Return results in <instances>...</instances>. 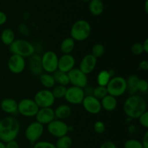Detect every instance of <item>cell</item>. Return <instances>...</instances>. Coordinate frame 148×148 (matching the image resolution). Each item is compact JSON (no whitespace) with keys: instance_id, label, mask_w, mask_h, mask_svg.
Listing matches in <instances>:
<instances>
[{"instance_id":"6da1fadb","label":"cell","mask_w":148,"mask_h":148,"mask_svg":"<svg viewBox=\"0 0 148 148\" xmlns=\"http://www.w3.org/2000/svg\"><path fill=\"white\" fill-rule=\"evenodd\" d=\"M124 114L129 118L138 119L143 114L147 111V102L140 95H132L125 100L123 105Z\"/></svg>"},{"instance_id":"7a4b0ae2","label":"cell","mask_w":148,"mask_h":148,"mask_svg":"<svg viewBox=\"0 0 148 148\" xmlns=\"http://www.w3.org/2000/svg\"><path fill=\"white\" fill-rule=\"evenodd\" d=\"M20 130V121L15 117L9 116L0 120V141L4 143L14 140Z\"/></svg>"},{"instance_id":"3957f363","label":"cell","mask_w":148,"mask_h":148,"mask_svg":"<svg viewBox=\"0 0 148 148\" xmlns=\"http://www.w3.org/2000/svg\"><path fill=\"white\" fill-rule=\"evenodd\" d=\"M91 30L89 22L85 20H79L72 25L70 30V37L75 41H84L90 37Z\"/></svg>"},{"instance_id":"277c9868","label":"cell","mask_w":148,"mask_h":148,"mask_svg":"<svg viewBox=\"0 0 148 148\" xmlns=\"http://www.w3.org/2000/svg\"><path fill=\"white\" fill-rule=\"evenodd\" d=\"M10 51L12 54L25 58L30 57L36 52L35 46L25 39H15L10 46Z\"/></svg>"},{"instance_id":"5b68a950","label":"cell","mask_w":148,"mask_h":148,"mask_svg":"<svg viewBox=\"0 0 148 148\" xmlns=\"http://www.w3.org/2000/svg\"><path fill=\"white\" fill-rule=\"evenodd\" d=\"M107 92L115 98L122 96L127 92V82L126 79L121 76H115L111 78L106 85Z\"/></svg>"},{"instance_id":"8992f818","label":"cell","mask_w":148,"mask_h":148,"mask_svg":"<svg viewBox=\"0 0 148 148\" xmlns=\"http://www.w3.org/2000/svg\"><path fill=\"white\" fill-rule=\"evenodd\" d=\"M38 110L37 104L30 98H23L17 104V113L27 118L36 116Z\"/></svg>"},{"instance_id":"52a82bcc","label":"cell","mask_w":148,"mask_h":148,"mask_svg":"<svg viewBox=\"0 0 148 148\" xmlns=\"http://www.w3.org/2000/svg\"><path fill=\"white\" fill-rule=\"evenodd\" d=\"M59 56L53 51H47L41 56V64L43 72L53 74L58 70Z\"/></svg>"},{"instance_id":"ba28073f","label":"cell","mask_w":148,"mask_h":148,"mask_svg":"<svg viewBox=\"0 0 148 148\" xmlns=\"http://www.w3.org/2000/svg\"><path fill=\"white\" fill-rule=\"evenodd\" d=\"M44 132V126L37 121L30 123L25 131L26 140L31 144H35L39 141Z\"/></svg>"},{"instance_id":"9c48e42d","label":"cell","mask_w":148,"mask_h":148,"mask_svg":"<svg viewBox=\"0 0 148 148\" xmlns=\"http://www.w3.org/2000/svg\"><path fill=\"white\" fill-rule=\"evenodd\" d=\"M33 101L37 104L39 108H51L56 99L53 97L51 90L49 89H43L36 92Z\"/></svg>"},{"instance_id":"30bf717a","label":"cell","mask_w":148,"mask_h":148,"mask_svg":"<svg viewBox=\"0 0 148 148\" xmlns=\"http://www.w3.org/2000/svg\"><path fill=\"white\" fill-rule=\"evenodd\" d=\"M47 131L53 137L59 138L68 134L69 126L62 120L55 119L47 125Z\"/></svg>"},{"instance_id":"8fae6325","label":"cell","mask_w":148,"mask_h":148,"mask_svg":"<svg viewBox=\"0 0 148 148\" xmlns=\"http://www.w3.org/2000/svg\"><path fill=\"white\" fill-rule=\"evenodd\" d=\"M69 79V84L72 86L80 88H85L88 84V75L82 72L79 68H74L67 73Z\"/></svg>"},{"instance_id":"7c38bea8","label":"cell","mask_w":148,"mask_h":148,"mask_svg":"<svg viewBox=\"0 0 148 148\" xmlns=\"http://www.w3.org/2000/svg\"><path fill=\"white\" fill-rule=\"evenodd\" d=\"M85 97V92L82 88L71 86L66 89L64 99L69 104L79 105V104H82Z\"/></svg>"},{"instance_id":"4fadbf2b","label":"cell","mask_w":148,"mask_h":148,"mask_svg":"<svg viewBox=\"0 0 148 148\" xmlns=\"http://www.w3.org/2000/svg\"><path fill=\"white\" fill-rule=\"evenodd\" d=\"M7 67L12 74L19 75L25 69V59L18 55L12 54L7 62Z\"/></svg>"},{"instance_id":"5bb4252c","label":"cell","mask_w":148,"mask_h":148,"mask_svg":"<svg viewBox=\"0 0 148 148\" xmlns=\"http://www.w3.org/2000/svg\"><path fill=\"white\" fill-rule=\"evenodd\" d=\"M84 109L89 114L96 115L102 110L101 101L97 99L93 95H86L82 103Z\"/></svg>"},{"instance_id":"9a60e30c","label":"cell","mask_w":148,"mask_h":148,"mask_svg":"<svg viewBox=\"0 0 148 148\" xmlns=\"http://www.w3.org/2000/svg\"><path fill=\"white\" fill-rule=\"evenodd\" d=\"M36 121L42 125H48L49 123L55 119L54 110L52 108H39L38 111L36 115Z\"/></svg>"},{"instance_id":"2e32d148","label":"cell","mask_w":148,"mask_h":148,"mask_svg":"<svg viewBox=\"0 0 148 148\" xmlns=\"http://www.w3.org/2000/svg\"><path fill=\"white\" fill-rule=\"evenodd\" d=\"M76 60L72 54H63L59 57L58 70L64 73H68L75 68Z\"/></svg>"},{"instance_id":"e0dca14e","label":"cell","mask_w":148,"mask_h":148,"mask_svg":"<svg viewBox=\"0 0 148 148\" xmlns=\"http://www.w3.org/2000/svg\"><path fill=\"white\" fill-rule=\"evenodd\" d=\"M97 65V59L94 57L91 53L87 54L84 56L79 63V69L85 75L92 73L95 69Z\"/></svg>"},{"instance_id":"ac0fdd59","label":"cell","mask_w":148,"mask_h":148,"mask_svg":"<svg viewBox=\"0 0 148 148\" xmlns=\"http://www.w3.org/2000/svg\"><path fill=\"white\" fill-rule=\"evenodd\" d=\"M28 68L32 75L35 77H39L43 72L41 64V56L38 54L32 55L29 57Z\"/></svg>"},{"instance_id":"d6986e66","label":"cell","mask_w":148,"mask_h":148,"mask_svg":"<svg viewBox=\"0 0 148 148\" xmlns=\"http://www.w3.org/2000/svg\"><path fill=\"white\" fill-rule=\"evenodd\" d=\"M17 104L18 102L13 98H7L1 101L0 107L2 111L6 114L14 115L17 114Z\"/></svg>"},{"instance_id":"ffe728a7","label":"cell","mask_w":148,"mask_h":148,"mask_svg":"<svg viewBox=\"0 0 148 148\" xmlns=\"http://www.w3.org/2000/svg\"><path fill=\"white\" fill-rule=\"evenodd\" d=\"M101 107L103 110L108 112H111L116 110L118 104L116 98L111 95H107L101 100Z\"/></svg>"},{"instance_id":"44dd1931","label":"cell","mask_w":148,"mask_h":148,"mask_svg":"<svg viewBox=\"0 0 148 148\" xmlns=\"http://www.w3.org/2000/svg\"><path fill=\"white\" fill-rule=\"evenodd\" d=\"M53 110H54L55 118L62 121L69 118L72 114V108L67 104H61Z\"/></svg>"},{"instance_id":"7402d4cb","label":"cell","mask_w":148,"mask_h":148,"mask_svg":"<svg viewBox=\"0 0 148 148\" xmlns=\"http://www.w3.org/2000/svg\"><path fill=\"white\" fill-rule=\"evenodd\" d=\"M90 12L93 16H100L104 10V4L103 0H91L88 4Z\"/></svg>"},{"instance_id":"603a6c76","label":"cell","mask_w":148,"mask_h":148,"mask_svg":"<svg viewBox=\"0 0 148 148\" xmlns=\"http://www.w3.org/2000/svg\"><path fill=\"white\" fill-rule=\"evenodd\" d=\"M39 79H40L41 85L45 88V89L50 90L53 88L56 85V82H55V79L52 74L43 72L39 76Z\"/></svg>"},{"instance_id":"cb8c5ba5","label":"cell","mask_w":148,"mask_h":148,"mask_svg":"<svg viewBox=\"0 0 148 148\" xmlns=\"http://www.w3.org/2000/svg\"><path fill=\"white\" fill-rule=\"evenodd\" d=\"M75 47V41L71 37L66 38L62 41L60 51L63 54H71Z\"/></svg>"},{"instance_id":"d4e9b609","label":"cell","mask_w":148,"mask_h":148,"mask_svg":"<svg viewBox=\"0 0 148 148\" xmlns=\"http://www.w3.org/2000/svg\"><path fill=\"white\" fill-rule=\"evenodd\" d=\"M140 78L135 75H131L126 79L127 82V92L132 95H135L137 92V84Z\"/></svg>"},{"instance_id":"484cf974","label":"cell","mask_w":148,"mask_h":148,"mask_svg":"<svg viewBox=\"0 0 148 148\" xmlns=\"http://www.w3.org/2000/svg\"><path fill=\"white\" fill-rule=\"evenodd\" d=\"M15 40L14 32L10 28H6L1 32V40L4 45L10 46Z\"/></svg>"},{"instance_id":"4316f807","label":"cell","mask_w":148,"mask_h":148,"mask_svg":"<svg viewBox=\"0 0 148 148\" xmlns=\"http://www.w3.org/2000/svg\"><path fill=\"white\" fill-rule=\"evenodd\" d=\"M52 75H53V78H54L55 82L58 85L67 86L69 84V79L67 73H64V72H62L61 71L56 70Z\"/></svg>"},{"instance_id":"83f0119b","label":"cell","mask_w":148,"mask_h":148,"mask_svg":"<svg viewBox=\"0 0 148 148\" xmlns=\"http://www.w3.org/2000/svg\"><path fill=\"white\" fill-rule=\"evenodd\" d=\"M72 143H73V141H72V137L66 134V135L58 138L55 145L56 148H70L72 145Z\"/></svg>"},{"instance_id":"f1b7e54d","label":"cell","mask_w":148,"mask_h":148,"mask_svg":"<svg viewBox=\"0 0 148 148\" xmlns=\"http://www.w3.org/2000/svg\"><path fill=\"white\" fill-rule=\"evenodd\" d=\"M111 76L109 75V72L108 70H104L101 71L98 74V76H97V82H98V85L100 86H103L106 87V85H108V82L111 79Z\"/></svg>"},{"instance_id":"f546056e","label":"cell","mask_w":148,"mask_h":148,"mask_svg":"<svg viewBox=\"0 0 148 148\" xmlns=\"http://www.w3.org/2000/svg\"><path fill=\"white\" fill-rule=\"evenodd\" d=\"M66 89H67V88L66 86H63V85H55L53 88V90H51L55 99L64 98L65 94H66Z\"/></svg>"},{"instance_id":"4dcf8cb0","label":"cell","mask_w":148,"mask_h":148,"mask_svg":"<svg viewBox=\"0 0 148 148\" xmlns=\"http://www.w3.org/2000/svg\"><path fill=\"white\" fill-rule=\"evenodd\" d=\"M107 95H108V92H107L106 87L98 85V86H96L95 88H93L92 95H93L95 98L100 100V101H101V99H103V98Z\"/></svg>"},{"instance_id":"1f68e13d","label":"cell","mask_w":148,"mask_h":148,"mask_svg":"<svg viewBox=\"0 0 148 148\" xmlns=\"http://www.w3.org/2000/svg\"><path fill=\"white\" fill-rule=\"evenodd\" d=\"M105 53V47L101 43H96L92 48L91 54L96 59L101 58Z\"/></svg>"},{"instance_id":"d6a6232c","label":"cell","mask_w":148,"mask_h":148,"mask_svg":"<svg viewBox=\"0 0 148 148\" xmlns=\"http://www.w3.org/2000/svg\"><path fill=\"white\" fill-rule=\"evenodd\" d=\"M124 148H143L141 141L136 139H130L124 143Z\"/></svg>"},{"instance_id":"836d02e7","label":"cell","mask_w":148,"mask_h":148,"mask_svg":"<svg viewBox=\"0 0 148 148\" xmlns=\"http://www.w3.org/2000/svg\"><path fill=\"white\" fill-rule=\"evenodd\" d=\"M33 148H56L53 143L49 141H38L33 144Z\"/></svg>"},{"instance_id":"e575fe53","label":"cell","mask_w":148,"mask_h":148,"mask_svg":"<svg viewBox=\"0 0 148 148\" xmlns=\"http://www.w3.org/2000/svg\"><path fill=\"white\" fill-rule=\"evenodd\" d=\"M137 91L146 93L148 90V83L147 80L145 79H139L137 84Z\"/></svg>"},{"instance_id":"d590c367","label":"cell","mask_w":148,"mask_h":148,"mask_svg":"<svg viewBox=\"0 0 148 148\" xmlns=\"http://www.w3.org/2000/svg\"><path fill=\"white\" fill-rule=\"evenodd\" d=\"M131 52L134 55H136V56L141 55L142 53H144L143 44L141 43H139V42L133 43L132 46H131Z\"/></svg>"},{"instance_id":"8d00e7d4","label":"cell","mask_w":148,"mask_h":148,"mask_svg":"<svg viewBox=\"0 0 148 148\" xmlns=\"http://www.w3.org/2000/svg\"><path fill=\"white\" fill-rule=\"evenodd\" d=\"M93 129L95 132L97 134H103L106 131V125L102 121H97L94 124Z\"/></svg>"},{"instance_id":"74e56055","label":"cell","mask_w":148,"mask_h":148,"mask_svg":"<svg viewBox=\"0 0 148 148\" xmlns=\"http://www.w3.org/2000/svg\"><path fill=\"white\" fill-rule=\"evenodd\" d=\"M139 123L140 125L144 128H148V112L147 111H145L144 114H142L140 117L138 118Z\"/></svg>"},{"instance_id":"f35d334b","label":"cell","mask_w":148,"mask_h":148,"mask_svg":"<svg viewBox=\"0 0 148 148\" xmlns=\"http://www.w3.org/2000/svg\"><path fill=\"white\" fill-rule=\"evenodd\" d=\"M100 148H117L115 143L112 141H106L101 144Z\"/></svg>"},{"instance_id":"ab89813d","label":"cell","mask_w":148,"mask_h":148,"mask_svg":"<svg viewBox=\"0 0 148 148\" xmlns=\"http://www.w3.org/2000/svg\"><path fill=\"white\" fill-rule=\"evenodd\" d=\"M5 147L6 148H20V145L18 143L14 140L5 143Z\"/></svg>"},{"instance_id":"60d3db41","label":"cell","mask_w":148,"mask_h":148,"mask_svg":"<svg viewBox=\"0 0 148 148\" xmlns=\"http://www.w3.org/2000/svg\"><path fill=\"white\" fill-rule=\"evenodd\" d=\"M143 148H148V132H146L141 141Z\"/></svg>"},{"instance_id":"b9f144b4","label":"cell","mask_w":148,"mask_h":148,"mask_svg":"<svg viewBox=\"0 0 148 148\" xmlns=\"http://www.w3.org/2000/svg\"><path fill=\"white\" fill-rule=\"evenodd\" d=\"M7 20V16L4 12L0 11V26L5 24Z\"/></svg>"},{"instance_id":"7bdbcfd3","label":"cell","mask_w":148,"mask_h":148,"mask_svg":"<svg viewBox=\"0 0 148 148\" xmlns=\"http://www.w3.org/2000/svg\"><path fill=\"white\" fill-rule=\"evenodd\" d=\"M139 68L143 71L148 70V62L146 60H143L139 64Z\"/></svg>"},{"instance_id":"ee69618b","label":"cell","mask_w":148,"mask_h":148,"mask_svg":"<svg viewBox=\"0 0 148 148\" xmlns=\"http://www.w3.org/2000/svg\"><path fill=\"white\" fill-rule=\"evenodd\" d=\"M142 44H143V51H144V52L145 53H148V38H146Z\"/></svg>"},{"instance_id":"f6af8a7d","label":"cell","mask_w":148,"mask_h":148,"mask_svg":"<svg viewBox=\"0 0 148 148\" xmlns=\"http://www.w3.org/2000/svg\"><path fill=\"white\" fill-rule=\"evenodd\" d=\"M145 12L148 13V0H145Z\"/></svg>"},{"instance_id":"bcb514c9","label":"cell","mask_w":148,"mask_h":148,"mask_svg":"<svg viewBox=\"0 0 148 148\" xmlns=\"http://www.w3.org/2000/svg\"><path fill=\"white\" fill-rule=\"evenodd\" d=\"M0 148H6L5 143H4L3 142L0 141Z\"/></svg>"},{"instance_id":"7dc6e473","label":"cell","mask_w":148,"mask_h":148,"mask_svg":"<svg viewBox=\"0 0 148 148\" xmlns=\"http://www.w3.org/2000/svg\"><path fill=\"white\" fill-rule=\"evenodd\" d=\"M82 1H84V2H90L91 0H82Z\"/></svg>"}]
</instances>
